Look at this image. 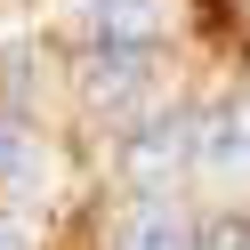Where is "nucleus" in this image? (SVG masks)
<instances>
[{
    "instance_id": "f257e3e1",
    "label": "nucleus",
    "mask_w": 250,
    "mask_h": 250,
    "mask_svg": "<svg viewBox=\"0 0 250 250\" xmlns=\"http://www.w3.org/2000/svg\"><path fill=\"white\" fill-rule=\"evenodd\" d=\"M113 169L137 186V194L178 186L186 169H202V113H137V121H121Z\"/></svg>"
},
{
    "instance_id": "f03ea898",
    "label": "nucleus",
    "mask_w": 250,
    "mask_h": 250,
    "mask_svg": "<svg viewBox=\"0 0 250 250\" xmlns=\"http://www.w3.org/2000/svg\"><path fill=\"white\" fill-rule=\"evenodd\" d=\"M153 89H162L153 49H113V41H89V57H81V97L97 105V113L137 121V113L153 105Z\"/></svg>"
},
{
    "instance_id": "7ed1b4c3",
    "label": "nucleus",
    "mask_w": 250,
    "mask_h": 250,
    "mask_svg": "<svg viewBox=\"0 0 250 250\" xmlns=\"http://www.w3.org/2000/svg\"><path fill=\"white\" fill-rule=\"evenodd\" d=\"M105 242H113V250H194L202 226L169 194H137V202H121V218L105 226Z\"/></svg>"
},
{
    "instance_id": "20e7f679",
    "label": "nucleus",
    "mask_w": 250,
    "mask_h": 250,
    "mask_svg": "<svg viewBox=\"0 0 250 250\" xmlns=\"http://www.w3.org/2000/svg\"><path fill=\"white\" fill-rule=\"evenodd\" d=\"M89 41H113V49H153L169 33V0H81Z\"/></svg>"
},
{
    "instance_id": "39448f33",
    "label": "nucleus",
    "mask_w": 250,
    "mask_h": 250,
    "mask_svg": "<svg viewBox=\"0 0 250 250\" xmlns=\"http://www.w3.org/2000/svg\"><path fill=\"white\" fill-rule=\"evenodd\" d=\"M202 178L250 186V105H210L202 113Z\"/></svg>"
},
{
    "instance_id": "423d86ee",
    "label": "nucleus",
    "mask_w": 250,
    "mask_h": 250,
    "mask_svg": "<svg viewBox=\"0 0 250 250\" xmlns=\"http://www.w3.org/2000/svg\"><path fill=\"white\" fill-rule=\"evenodd\" d=\"M49 186H57L49 146H41L33 129H8V121H0V194H8V202H41Z\"/></svg>"
},
{
    "instance_id": "0eeeda50",
    "label": "nucleus",
    "mask_w": 250,
    "mask_h": 250,
    "mask_svg": "<svg viewBox=\"0 0 250 250\" xmlns=\"http://www.w3.org/2000/svg\"><path fill=\"white\" fill-rule=\"evenodd\" d=\"M194 250H250V218H234V210H226V218H210Z\"/></svg>"
},
{
    "instance_id": "6e6552de",
    "label": "nucleus",
    "mask_w": 250,
    "mask_h": 250,
    "mask_svg": "<svg viewBox=\"0 0 250 250\" xmlns=\"http://www.w3.org/2000/svg\"><path fill=\"white\" fill-rule=\"evenodd\" d=\"M41 234H33V210H24V202H8V210H0V250H33Z\"/></svg>"
},
{
    "instance_id": "1a4fd4ad",
    "label": "nucleus",
    "mask_w": 250,
    "mask_h": 250,
    "mask_svg": "<svg viewBox=\"0 0 250 250\" xmlns=\"http://www.w3.org/2000/svg\"><path fill=\"white\" fill-rule=\"evenodd\" d=\"M24 65H33L24 49H8V57H0V89H8V97H24V89H33V73H24Z\"/></svg>"
}]
</instances>
